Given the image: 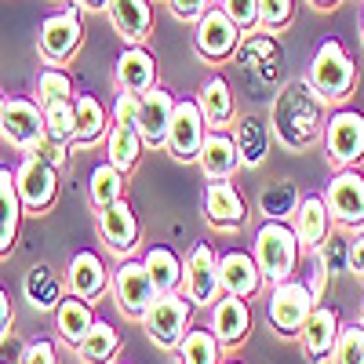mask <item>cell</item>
<instances>
[{
  "label": "cell",
  "instance_id": "6da1fadb",
  "mask_svg": "<svg viewBox=\"0 0 364 364\" xmlns=\"http://www.w3.org/2000/svg\"><path fill=\"white\" fill-rule=\"evenodd\" d=\"M328 102L310 87V80H288L269 102V132L281 139L284 149H306L324 135Z\"/></svg>",
  "mask_w": 364,
  "mask_h": 364
},
{
  "label": "cell",
  "instance_id": "7a4b0ae2",
  "mask_svg": "<svg viewBox=\"0 0 364 364\" xmlns=\"http://www.w3.org/2000/svg\"><path fill=\"white\" fill-rule=\"evenodd\" d=\"M306 80H310V87L317 91L324 102H343V99L353 95V87H357V66H353L350 51L343 48V41L328 37V41L317 44V51L310 58Z\"/></svg>",
  "mask_w": 364,
  "mask_h": 364
},
{
  "label": "cell",
  "instance_id": "3957f363",
  "mask_svg": "<svg viewBox=\"0 0 364 364\" xmlns=\"http://www.w3.org/2000/svg\"><path fill=\"white\" fill-rule=\"evenodd\" d=\"M252 259L262 273V281L273 288L288 281L299 262V237L288 223H262L252 240Z\"/></svg>",
  "mask_w": 364,
  "mask_h": 364
},
{
  "label": "cell",
  "instance_id": "277c9868",
  "mask_svg": "<svg viewBox=\"0 0 364 364\" xmlns=\"http://www.w3.org/2000/svg\"><path fill=\"white\" fill-rule=\"evenodd\" d=\"M139 321H142V328H146V336L154 339L157 346L175 350V346L182 343V336L190 331L193 302L182 295V291H164V295L154 299V306H149Z\"/></svg>",
  "mask_w": 364,
  "mask_h": 364
},
{
  "label": "cell",
  "instance_id": "5b68a950",
  "mask_svg": "<svg viewBox=\"0 0 364 364\" xmlns=\"http://www.w3.org/2000/svg\"><path fill=\"white\" fill-rule=\"evenodd\" d=\"M317 306V295L310 291V284H302L295 277L281 281L269 288V302H266V317L273 324L277 336H299V328L306 324V317Z\"/></svg>",
  "mask_w": 364,
  "mask_h": 364
},
{
  "label": "cell",
  "instance_id": "8992f818",
  "mask_svg": "<svg viewBox=\"0 0 364 364\" xmlns=\"http://www.w3.org/2000/svg\"><path fill=\"white\" fill-rule=\"evenodd\" d=\"M237 66L255 87H269L284 73V48L273 33H245L237 44Z\"/></svg>",
  "mask_w": 364,
  "mask_h": 364
},
{
  "label": "cell",
  "instance_id": "52a82bcc",
  "mask_svg": "<svg viewBox=\"0 0 364 364\" xmlns=\"http://www.w3.org/2000/svg\"><path fill=\"white\" fill-rule=\"evenodd\" d=\"M84 41V22H80V8L66 4V11H55L41 22V33H37V48L44 55L48 66H63L80 51Z\"/></svg>",
  "mask_w": 364,
  "mask_h": 364
},
{
  "label": "cell",
  "instance_id": "ba28073f",
  "mask_svg": "<svg viewBox=\"0 0 364 364\" xmlns=\"http://www.w3.org/2000/svg\"><path fill=\"white\" fill-rule=\"evenodd\" d=\"M182 288H186V299L193 306H215L223 299V284H219V252L208 245V240H197L190 248L186 262H182Z\"/></svg>",
  "mask_w": 364,
  "mask_h": 364
},
{
  "label": "cell",
  "instance_id": "9c48e42d",
  "mask_svg": "<svg viewBox=\"0 0 364 364\" xmlns=\"http://www.w3.org/2000/svg\"><path fill=\"white\" fill-rule=\"evenodd\" d=\"M324 149H328L331 164L357 168L364 161V113L360 109H336V113H328Z\"/></svg>",
  "mask_w": 364,
  "mask_h": 364
},
{
  "label": "cell",
  "instance_id": "30bf717a",
  "mask_svg": "<svg viewBox=\"0 0 364 364\" xmlns=\"http://www.w3.org/2000/svg\"><path fill=\"white\" fill-rule=\"evenodd\" d=\"M204 135H208V120H204L197 99H175V113H171V124H168L164 149L175 161L190 164V161L200 157Z\"/></svg>",
  "mask_w": 364,
  "mask_h": 364
},
{
  "label": "cell",
  "instance_id": "8fae6325",
  "mask_svg": "<svg viewBox=\"0 0 364 364\" xmlns=\"http://www.w3.org/2000/svg\"><path fill=\"white\" fill-rule=\"evenodd\" d=\"M109 291H113L117 310L124 317H142L157 299V288H154V281H149L146 266L135 262V259H120V266L109 277Z\"/></svg>",
  "mask_w": 364,
  "mask_h": 364
},
{
  "label": "cell",
  "instance_id": "7c38bea8",
  "mask_svg": "<svg viewBox=\"0 0 364 364\" xmlns=\"http://www.w3.org/2000/svg\"><path fill=\"white\" fill-rule=\"evenodd\" d=\"M324 204L331 211V223L364 230V175L357 168H339L328 178Z\"/></svg>",
  "mask_w": 364,
  "mask_h": 364
},
{
  "label": "cell",
  "instance_id": "4fadbf2b",
  "mask_svg": "<svg viewBox=\"0 0 364 364\" xmlns=\"http://www.w3.org/2000/svg\"><path fill=\"white\" fill-rule=\"evenodd\" d=\"M193 26H197L193 29V48L204 63H226V58H233L240 37H245L223 8H208Z\"/></svg>",
  "mask_w": 364,
  "mask_h": 364
},
{
  "label": "cell",
  "instance_id": "5bb4252c",
  "mask_svg": "<svg viewBox=\"0 0 364 364\" xmlns=\"http://www.w3.org/2000/svg\"><path fill=\"white\" fill-rule=\"evenodd\" d=\"M15 190H18V200L26 211H44L55 208L58 200V168L37 161V157H26L18 168H15Z\"/></svg>",
  "mask_w": 364,
  "mask_h": 364
},
{
  "label": "cell",
  "instance_id": "9a60e30c",
  "mask_svg": "<svg viewBox=\"0 0 364 364\" xmlns=\"http://www.w3.org/2000/svg\"><path fill=\"white\" fill-rule=\"evenodd\" d=\"M48 135L44 128V113L41 102H29V99H8L4 102V117H0V139L8 146L29 154L41 139Z\"/></svg>",
  "mask_w": 364,
  "mask_h": 364
},
{
  "label": "cell",
  "instance_id": "2e32d148",
  "mask_svg": "<svg viewBox=\"0 0 364 364\" xmlns=\"http://www.w3.org/2000/svg\"><path fill=\"white\" fill-rule=\"evenodd\" d=\"M99 237H102V245H106L113 255H120V259H128V255L139 248L142 230H139V219H135L128 197L99 208Z\"/></svg>",
  "mask_w": 364,
  "mask_h": 364
},
{
  "label": "cell",
  "instance_id": "e0dca14e",
  "mask_svg": "<svg viewBox=\"0 0 364 364\" xmlns=\"http://www.w3.org/2000/svg\"><path fill=\"white\" fill-rule=\"evenodd\" d=\"M171 113H175V95L164 91L161 84H154L149 91L139 95V135L146 142V149H161L168 139V124H171Z\"/></svg>",
  "mask_w": 364,
  "mask_h": 364
},
{
  "label": "cell",
  "instance_id": "ac0fdd59",
  "mask_svg": "<svg viewBox=\"0 0 364 364\" xmlns=\"http://www.w3.org/2000/svg\"><path fill=\"white\" fill-rule=\"evenodd\" d=\"M339 328H343L339 310L317 302L314 314L306 317V324L299 328V343H302V353H306V360H314V364L331 360V350H336V339H339Z\"/></svg>",
  "mask_w": 364,
  "mask_h": 364
},
{
  "label": "cell",
  "instance_id": "d6986e66",
  "mask_svg": "<svg viewBox=\"0 0 364 364\" xmlns=\"http://www.w3.org/2000/svg\"><path fill=\"white\" fill-rule=\"evenodd\" d=\"M204 219L215 230H237L248 219V204L230 178H215L204 186Z\"/></svg>",
  "mask_w": 364,
  "mask_h": 364
},
{
  "label": "cell",
  "instance_id": "ffe728a7",
  "mask_svg": "<svg viewBox=\"0 0 364 364\" xmlns=\"http://www.w3.org/2000/svg\"><path fill=\"white\" fill-rule=\"evenodd\" d=\"M211 336L219 339V346H240L252 331V306L248 299L237 295H223L215 306H211Z\"/></svg>",
  "mask_w": 364,
  "mask_h": 364
},
{
  "label": "cell",
  "instance_id": "44dd1931",
  "mask_svg": "<svg viewBox=\"0 0 364 364\" xmlns=\"http://www.w3.org/2000/svg\"><path fill=\"white\" fill-rule=\"evenodd\" d=\"M109 288V269L95 252H77L66 266V291L84 299V302H99L102 291Z\"/></svg>",
  "mask_w": 364,
  "mask_h": 364
},
{
  "label": "cell",
  "instance_id": "7402d4cb",
  "mask_svg": "<svg viewBox=\"0 0 364 364\" xmlns=\"http://www.w3.org/2000/svg\"><path fill=\"white\" fill-rule=\"evenodd\" d=\"M117 91H128V95H142L157 84V58L149 55L142 44H132L120 51L117 58V70H113Z\"/></svg>",
  "mask_w": 364,
  "mask_h": 364
},
{
  "label": "cell",
  "instance_id": "603a6c76",
  "mask_svg": "<svg viewBox=\"0 0 364 364\" xmlns=\"http://www.w3.org/2000/svg\"><path fill=\"white\" fill-rule=\"evenodd\" d=\"M197 106L208 120V128L211 132H226L233 120H237V99H233V87L223 73H211L200 91H197Z\"/></svg>",
  "mask_w": 364,
  "mask_h": 364
},
{
  "label": "cell",
  "instance_id": "cb8c5ba5",
  "mask_svg": "<svg viewBox=\"0 0 364 364\" xmlns=\"http://www.w3.org/2000/svg\"><path fill=\"white\" fill-rule=\"evenodd\" d=\"M233 146H237V157L245 168H259L269 157V120L259 113H240L233 124Z\"/></svg>",
  "mask_w": 364,
  "mask_h": 364
},
{
  "label": "cell",
  "instance_id": "d4e9b609",
  "mask_svg": "<svg viewBox=\"0 0 364 364\" xmlns=\"http://www.w3.org/2000/svg\"><path fill=\"white\" fill-rule=\"evenodd\" d=\"M219 284H223V295L252 299L266 281H262L252 252H226V255H219Z\"/></svg>",
  "mask_w": 364,
  "mask_h": 364
},
{
  "label": "cell",
  "instance_id": "484cf974",
  "mask_svg": "<svg viewBox=\"0 0 364 364\" xmlns=\"http://www.w3.org/2000/svg\"><path fill=\"white\" fill-rule=\"evenodd\" d=\"M295 237H299V248H310L317 252L328 233H331V211L324 204L321 193H310V197H302L299 200V211H295Z\"/></svg>",
  "mask_w": 364,
  "mask_h": 364
},
{
  "label": "cell",
  "instance_id": "4316f807",
  "mask_svg": "<svg viewBox=\"0 0 364 364\" xmlns=\"http://www.w3.org/2000/svg\"><path fill=\"white\" fill-rule=\"evenodd\" d=\"M106 15L128 44H142L149 37V29H154V8H149V0H109Z\"/></svg>",
  "mask_w": 364,
  "mask_h": 364
},
{
  "label": "cell",
  "instance_id": "83f0119b",
  "mask_svg": "<svg viewBox=\"0 0 364 364\" xmlns=\"http://www.w3.org/2000/svg\"><path fill=\"white\" fill-rule=\"evenodd\" d=\"M197 164L204 168L208 182H215V178H230V175L240 168V157H237L233 135H230V132H211V128H208Z\"/></svg>",
  "mask_w": 364,
  "mask_h": 364
},
{
  "label": "cell",
  "instance_id": "f1b7e54d",
  "mask_svg": "<svg viewBox=\"0 0 364 364\" xmlns=\"http://www.w3.org/2000/svg\"><path fill=\"white\" fill-rule=\"evenodd\" d=\"M22 291H26L29 306H33L37 314H55V306L66 295V284H63V277H58V269H51L48 262H37L33 269L26 273Z\"/></svg>",
  "mask_w": 364,
  "mask_h": 364
},
{
  "label": "cell",
  "instance_id": "f546056e",
  "mask_svg": "<svg viewBox=\"0 0 364 364\" xmlns=\"http://www.w3.org/2000/svg\"><path fill=\"white\" fill-rule=\"evenodd\" d=\"M91 324H95V310H91V302H84V299L66 291L63 302L55 306V331H58V339H63L66 346H77L87 336Z\"/></svg>",
  "mask_w": 364,
  "mask_h": 364
},
{
  "label": "cell",
  "instance_id": "4dcf8cb0",
  "mask_svg": "<svg viewBox=\"0 0 364 364\" xmlns=\"http://www.w3.org/2000/svg\"><path fill=\"white\" fill-rule=\"evenodd\" d=\"M22 200L15 190V171L0 168V259H4L15 240H18V226H22Z\"/></svg>",
  "mask_w": 364,
  "mask_h": 364
},
{
  "label": "cell",
  "instance_id": "1f68e13d",
  "mask_svg": "<svg viewBox=\"0 0 364 364\" xmlns=\"http://www.w3.org/2000/svg\"><path fill=\"white\" fill-rule=\"evenodd\" d=\"M73 350H77V357L84 364H113V357L120 353V331L109 321H99L95 317V324L87 328V336Z\"/></svg>",
  "mask_w": 364,
  "mask_h": 364
},
{
  "label": "cell",
  "instance_id": "d6a6232c",
  "mask_svg": "<svg viewBox=\"0 0 364 364\" xmlns=\"http://www.w3.org/2000/svg\"><path fill=\"white\" fill-rule=\"evenodd\" d=\"M142 149H146V142H142V135H139V128H132V124H109V132H106V161L113 164V168H120V171H132L135 164H139V157H142Z\"/></svg>",
  "mask_w": 364,
  "mask_h": 364
},
{
  "label": "cell",
  "instance_id": "836d02e7",
  "mask_svg": "<svg viewBox=\"0 0 364 364\" xmlns=\"http://www.w3.org/2000/svg\"><path fill=\"white\" fill-rule=\"evenodd\" d=\"M142 266H146V273H149V281H154L157 295H164V291H178V284H182V259H178L168 245L146 248Z\"/></svg>",
  "mask_w": 364,
  "mask_h": 364
},
{
  "label": "cell",
  "instance_id": "e575fe53",
  "mask_svg": "<svg viewBox=\"0 0 364 364\" xmlns=\"http://www.w3.org/2000/svg\"><path fill=\"white\" fill-rule=\"evenodd\" d=\"M299 186L291 178H281V182H269V186L259 193V215L266 223H288L295 211H299Z\"/></svg>",
  "mask_w": 364,
  "mask_h": 364
},
{
  "label": "cell",
  "instance_id": "d590c367",
  "mask_svg": "<svg viewBox=\"0 0 364 364\" xmlns=\"http://www.w3.org/2000/svg\"><path fill=\"white\" fill-rule=\"evenodd\" d=\"M87 197H91V204H95V211L113 204V200H124L128 197V175L120 168H113L109 161L95 164L91 168V178H87Z\"/></svg>",
  "mask_w": 364,
  "mask_h": 364
},
{
  "label": "cell",
  "instance_id": "8d00e7d4",
  "mask_svg": "<svg viewBox=\"0 0 364 364\" xmlns=\"http://www.w3.org/2000/svg\"><path fill=\"white\" fill-rule=\"evenodd\" d=\"M73 109H77V142L73 146H91V142H99L109 132L106 106L95 95H77L73 99Z\"/></svg>",
  "mask_w": 364,
  "mask_h": 364
},
{
  "label": "cell",
  "instance_id": "74e56055",
  "mask_svg": "<svg viewBox=\"0 0 364 364\" xmlns=\"http://www.w3.org/2000/svg\"><path fill=\"white\" fill-rule=\"evenodd\" d=\"M219 350L223 346L211 336V328H190L186 336H182V343L175 346V357H178V364H223Z\"/></svg>",
  "mask_w": 364,
  "mask_h": 364
},
{
  "label": "cell",
  "instance_id": "f35d334b",
  "mask_svg": "<svg viewBox=\"0 0 364 364\" xmlns=\"http://www.w3.org/2000/svg\"><path fill=\"white\" fill-rule=\"evenodd\" d=\"M41 113H44V128H48V135L55 142H63V146L77 142V109H73V99L41 102Z\"/></svg>",
  "mask_w": 364,
  "mask_h": 364
},
{
  "label": "cell",
  "instance_id": "ab89813d",
  "mask_svg": "<svg viewBox=\"0 0 364 364\" xmlns=\"http://www.w3.org/2000/svg\"><path fill=\"white\" fill-rule=\"evenodd\" d=\"M364 360V324H343L336 350H331V364H360Z\"/></svg>",
  "mask_w": 364,
  "mask_h": 364
},
{
  "label": "cell",
  "instance_id": "60d3db41",
  "mask_svg": "<svg viewBox=\"0 0 364 364\" xmlns=\"http://www.w3.org/2000/svg\"><path fill=\"white\" fill-rule=\"evenodd\" d=\"M317 269L324 273H343L350 269V240L346 237H336V233H328V240L317 248Z\"/></svg>",
  "mask_w": 364,
  "mask_h": 364
},
{
  "label": "cell",
  "instance_id": "b9f144b4",
  "mask_svg": "<svg viewBox=\"0 0 364 364\" xmlns=\"http://www.w3.org/2000/svg\"><path fill=\"white\" fill-rule=\"evenodd\" d=\"M295 18V0H259V29L262 33H281Z\"/></svg>",
  "mask_w": 364,
  "mask_h": 364
},
{
  "label": "cell",
  "instance_id": "7bdbcfd3",
  "mask_svg": "<svg viewBox=\"0 0 364 364\" xmlns=\"http://www.w3.org/2000/svg\"><path fill=\"white\" fill-rule=\"evenodd\" d=\"M37 91H41V102H51V99H73V80H70L66 70L48 66V70L37 77Z\"/></svg>",
  "mask_w": 364,
  "mask_h": 364
},
{
  "label": "cell",
  "instance_id": "ee69618b",
  "mask_svg": "<svg viewBox=\"0 0 364 364\" xmlns=\"http://www.w3.org/2000/svg\"><path fill=\"white\" fill-rule=\"evenodd\" d=\"M219 8L233 18L240 33H255L259 29V0H219Z\"/></svg>",
  "mask_w": 364,
  "mask_h": 364
},
{
  "label": "cell",
  "instance_id": "f6af8a7d",
  "mask_svg": "<svg viewBox=\"0 0 364 364\" xmlns=\"http://www.w3.org/2000/svg\"><path fill=\"white\" fill-rule=\"evenodd\" d=\"M26 157H37V161L51 164V168H63V164H66V157H70V146H63V142H55L51 135H44L33 149H29Z\"/></svg>",
  "mask_w": 364,
  "mask_h": 364
},
{
  "label": "cell",
  "instance_id": "bcb514c9",
  "mask_svg": "<svg viewBox=\"0 0 364 364\" xmlns=\"http://www.w3.org/2000/svg\"><path fill=\"white\" fill-rule=\"evenodd\" d=\"M109 124H139V95H128V91H117L113 99V120Z\"/></svg>",
  "mask_w": 364,
  "mask_h": 364
},
{
  "label": "cell",
  "instance_id": "7dc6e473",
  "mask_svg": "<svg viewBox=\"0 0 364 364\" xmlns=\"http://www.w3.org/2000/svg\"><path fill=\"white\" fill-rule=\"evenodd\" d=\"M18 364H58V350H55V343L37 339V343H29V346L22 350Z\"/></svg>",
  "mask_w": 364,
  "mask_h": 364
},
{
  "label": "cell",
  "instance_id": "c3c4849f",
  "mask_svg": "<svg viewBox=\"0 0 364 364\" xmlns=\"http://www.w3.org/2000/svg\"><path fill=\"white\" fill-rule=\"evenodd\" d=\"M168 8L178 22H197L208 11V0H168Z\"/></svg>",
  "mask_w": 364,
  "mask_h": 364
},
{
  "label": "cell",
  "instance_id": "681fc988",
  "mask_svg": "<svg viewBox=\"0 0 364 364\" xmlns=\"http://www.w3.org/2000/svg\"><path fill=\"white\" fill-rule=\"evenodd\" d=\"M11 324H15V306H11V295L0 288V343L11 336Z\"/></svg>",
  "mask_w": 364,
  "mask_h": 364
},
{
  "label": "cell",
  "instance_id": "f907efd6",
  "mask_svg": "<svg viewBox=\"0 0 364 364\" xmlns=\"http://www.w3.org/2000/svg\"><path fill=\"white\" fill-rule=\"evenodd\" d=\"M350 269L364 277V233L350 240Z\"/></svg>",
  "mask_w": 364,
  "mask_h": 364
},
{
  "label": "cell",
  "instance_id": "816d5d0a",
  "mask_svg": "<svg viewBox=\"0 0 364 364\" xmlns=\"http://www.w3.org/2000/svg\"><path fill=\"white\" fill-rule=\"evenodd\" d=\"M77 8H84V11H106V4L109 0H73Z\"/></svg>",
  "mask_w": 364,
  "mask_h": 364
},
{
  "label": "cell",
  "instance_id": "f5cc1de1",
  "mask_svg": "<svg viewBox=\"0 0 364 364\" xmlns=\"http://www.w3.org/2000/svg\"><path fill=\"white\" fill-rule=\"evenodd\" d=\"M306 4H310V8H317V11H328V8H336L339 0H306Z\"/></svg>",
  "mask_w": 364,
  "mask_h": 364
},
{
  "label": "cell",
  "instance_id": "db71d44e",
  "mask_svg": "<svg viewBox=\"0 0 364 364\" xmlns=\"http://www.w3.org/2000/svg\"><path fill=\"white\" fill-rule=\"evenodd\" d=\"M360 44H364V11H360Z\"/></svg>",
  "mask_w": 364,
  "mask_h": 364
},
{
  "label": "cell",
  "instance_id": "11a10c76",
  "mask_svg": "<svg viewBox=\"0 0 364 364\" xmlns=\"http://www.w3.org/2000/svg\"><path fill=\"white\" fill-rule=\"evenodd\" d=\"M4 102H8V99H4V95H0V117H4Z\"/></svg>",
  "mask_w": 364,
  "mask_h": 364
},
{
  "label": "cell",
  "instance_id": "9f6ffc18",
  "mask_svg": "<svg viewBox=\"0 0 364 364\" xmlns=\"http://www.w3.org/2000/svg\"><path fill=\"white\" fill-rule=\"evenodd\" d=\"M360 324H364V306H360Z\"/></svg>",
  "mask_w": 364,
  "mask_h": 364
},
{
  "label": "cell",
  "instance_id": "6f0895ef",
  "mask_svg": "<svg viewBox=\"0 0 364 364\" xmlns=\"http://www.w3.org/2000/svg\"><path fill=\"white\" fill-rule=\"evenodd\" d=\"M230 364H237V360H230Z\"/></svg>",
  "mask_w": 364,
  "mask_h": 364
},
{
  "label": "cell",
  "instance_id": "680465c9",
  "mask_svg": "<svg viewBox=\"0 0 364 364\" xmlns=\"http://www.w3.org/2000/svg\"><path fill=\"white\" fill-rule=\"evenodd\" d=\"M0 364H4V360H0Z\"/></svg>",
  "mask_w": 364,
  "mask_h": 364
},
{
  "label": "cell",
  "instance_id": "91938a15",
  "mask_svg": "<svg viewBox=\"0 0 364 364\" xmlns=\"http://www.w3.org/2000/svg\"><path fill=\"white\" fill-rule=\"evenodd\" d=\"M360 364H364V360H360Z\"/></svg>",
  "mask_w": 364,
  "mask_h": 364
}]
</instances>
